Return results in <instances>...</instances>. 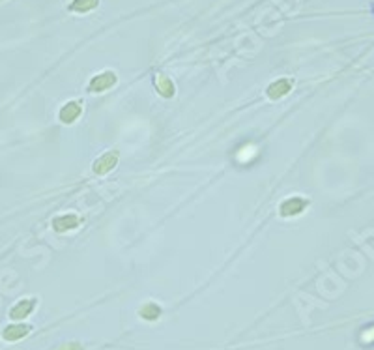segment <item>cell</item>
<instances>
[{
	"label": "cell",
	"mask_w": 374,
	"mask_h": 350,
	"mask_svg": "<svg viewBox=\"0 0 374 350\" xmlns=\"http://www.w3.org/2000/svg\"><path fill=\"white\" fill-rule=\"evenodd\" d=\"M116 163H118V152H107L105 156H101V158L94 163V172H96L98 176L107 174L109 170H113L114 167H116Z\"/></svg>",
	"instance_id": "6da1fadb"
},
{
	"label": "cell",
	"mask_w": 374,
	"mask_h": 350,
	"mask_svg": "<svg viewBox=\"0 0 374 350\" xmlns=\"http://www.w3.org/2000/svg\"><path fill=\"white\" fill-rule=\"evenodd\" d=\"M307 201L305 199H301V197H294V199H288V201H284L281 204V215L284 217H290V215H297L301 214L303 210L307 208Z\"/></svg>",
	"instance_id": "7a4b0ae2"
},
{
	"label": "cell",
	"mask_w": 374,
	"mask_h": 350,
	"mask_svg": "<svg viewBox=\"0 0 374 350\" xmlns=\"http://www.w3.org/2000/svg\"><path fill=\"white\" fill-rule=\"evenodd\" d=\"M82 113V107L79 102H68L62 109H60V120L64 124H73Z\"/></svg>",
	"instance_id": "3957f363"
},
{
	"label": "cell",
	"mask_w": 374,
	"mask_h": 350,
	"mask_svg": "<svg viewBox=\"0 0 374 350\" xmlns=\"http://www.w3.org/2000/svg\"><path fill=\"white\" fill-rule=\"evenodd\" d=\"M80 225V217L75 214H66V215H58L57 219L53 221V226L57 232H66V230H71L75 226Z\"/></svg>",
	"instance_id": "277c9868"
},
{
	"label": "cell",
	"mask_w": 374,
	"mask_h": 350,
	"mask_svg": "<svg viewBox=\"0 0 374 350\" xmlns=\"http://www.w3.org/2000/svg\"><path fill=\"white\" fill-rule=\"evenodd\" d=\"M114 82H116V75H114L113 71H105L101 75H98V77H94L90 81V92H103L107 90V88H111Z\"/></svg>",
	"instance_id": "5b68a950"
},
{
	"label": "cell",
	"mask_w": 374,
	"mask_h": 350,
	"mask_svg": "<svg viewBox=\"0 0 374 350\" xmlns=\"http://www.w3.org/2000/svg\"><path fill=\"white\" fill-rule=\"evenodd\" d=\"M290 90H292V81L290 79H279V81H275V82H272V84L268 86V96H270L272 100H279V98L286 96Z\"/></svg>",
	"instance_id": "8992f818"
},
{
	"label": "cell",
	"mask_w": 374,
	"mask_h": 350,
	"mask_svg": "<svg viewBox=\"0 0 374 350\" xmlns=\"http://www.w3.org/2000/svg\"><path fill=\"white\" fill-rule=\"evenodd\" d=\"M34 300H24L21 304H17L12 309V316L13 318H24L26 315H30V311L34 309Z\"/></svg>",
	"instance_id": "52a82bcc"
},
{
	"label": "cell",
	"mask_w": 374,
	"mask_h": 350,
	"mask_svg": "<svg viewBox=\"0 0 374 350\" xmlns=\"http://www.w3.org/2000/svg\"><path fill=\"white\" fill-rule=\"evenodd\" d=\"M98 4H99V0H73L69 8L77 13H86V12H90V10H94Z\"/></svg>",
	"instance_id": "ba28073f"
},
{
	"label": "cell",
	"mask_w": 374,
	"mask_h": 350,
	"mask_svg": "<svg viewBox=\"0 0 374 350\" xmlns=\"http://www.w3.org/2000/svg\"><path fill=\"white\" fill-rule=\"evenodd\" d=\"M30 331V326H10L6 331H4V339H8V341H17V339L24 337L26 333Z\"/></svg>",
	"instance_id": "9c48e42d"
},
{
	"label": "cell",
	"mask_w": 374,
	"mask_h": 350,
	"mask_svg": "<svg viewBox=\"0 0 374 350\" xmlns=\"http://www.w3.org/2000/svg\"><path fill=\"white\" fill-rule=\"evenodd\" d=\"M159 315H161V307L157 304H146L140 309V316L146 320H156Z\"/></svg>",
	"instance_id": "30bf717a"
},
{
	"label": "cell",
	"mask_w": 374,
	"mask_h": 350,
	"mask_svg": "<svg viewBox=\"0 0 374 350\" xmlns=\"http://www.w3.org/2000/svg\"><path fill=\"white\" fill-rule=\"evenodd\" d=\"M157 90L161 96H165V98H170L172 94H174V86H172V82L169 79H165V77H161L157 82Z\"/></svg>",
	"instance_id": "8fae6325"
},
{
	"label": "cell",
	"mask_w": 374,
	"mask_h": 350,
	"mask_svg": "<svg viewBox=\"0 0 374 350\" xmlns=\"http://www.w3.org/2000/svg\"><path fill=\"white\" fill-rule=\"evenodd\" d=\"M60 350H82V347H80L79 343H69V345H64Z\"/></svg>",
	"instance_id": "7c38bea8"
}]
</instances>
